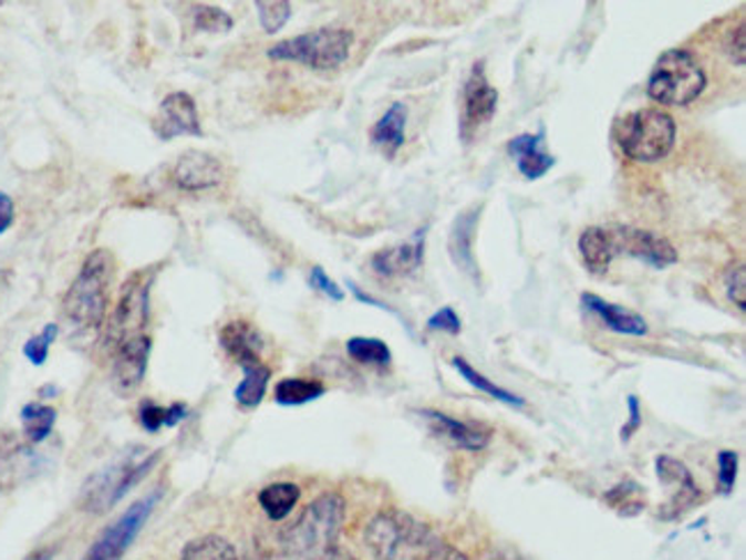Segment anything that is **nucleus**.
Instances as JSON below:
<instances>
[{"label": "nucleus", "instance_id": "nucleus-1", "mask_svg": "<svg viewBox=\"0 0 746 560\" xmlns=\"http://www.w3.org/2000/svg\"><path fill=\"white\" fill-rule=\"evenodd\" d=\"M365 545L377 560H466L429 526L400 510L372 517L365 528Z\"/></svg>", "mask_w": 746, "mask_h": 560}, {"label": "nucleus", "instance_id": "nucleus-2", "mask_svg": "<svg viewBox=\"0 0 746 560\" xmlns=\"http://www.w3.org/2000/svg\"><path fill=\"white\" fill-rule=\"evenodd\" d=\"M345 521V501L338 494H322L292 523L283 547L290 560H329L340 547L338 538Z\"/></svg>", "mask_w": 746, "mask_h": 560}, {"label": "nucleus", "instance_id": "nucleus-3", "mask_svg": "<svg viewBox=\"0 0 746 560\" xmlns=\"http://www.w3.org/2000/svg\"><path fill=\"white\" fill-rule=\"evenodd\" d=\"M113 273H115V260L106 248H97V251H92L85 258L79 276L74 278V283L70 286L65 294V301H62L65 315L76 326L81 329L102 326L106 308H108Z\"/></svg>", "mask_w": 746, "mask_h": 560}, {"label": "nucleus", "instance_id": "nucleus-4", "mask_svg": "<svg viewBox=\"0 0 746 560\" xmlns=\"http://www.w3.org/2000/svg\"><path fill=\"white\" fill-rule=\"evenodd\" d=\"M675 120L660 108H639L620 117L613 127V138L630 159L639 164H655L669 157L675 145Z\"/></svg>", "mask_w": 746, "mask_h": 560}, {"label": "nucleus", "instance_id": "nucleus-5", "mask_svg": "<svg viewBox=\"0 0 746 560\" xmlns=\"http://www.w3.org/2000/svg\"><path fill=\"white\" fill-rule=\"evenodd\" d=\"M707 85L698 58L685 49L662 53L647 79V95L664 106H690Z\"/></svg>", "mask_w": 746, "mask_h": 560}, {"label": "nucleus", "instance_id": "nucleus-6", "mask_svg": "<svg viewBox=\"0 0 746 560\" xmlns=\"http://www.w3.org/2000/svg\"><path fill=\"white\" fill-rule=\"evenodd\" d=\"M354 46L352 30L345 28H320L310 30V33L290 38L273 44L267 55L271 60H288L299 62V65L308 70H335L343 65L350 58V51Z\"/></svg>", "mask_w": 746, "mask_h": 560}, {"label": "nucleus", "instance_id": "nucleus-7", "mask_svg": "<svg viewBox=\"0 0 746 560\" xmlns=\"http://www.w3.org/2000/svg\"><path fill=\"white\" fill-rule=\"evenodd\" d=\"M159 496H162L159 491H152L145 499L124 510L108 528H104L95 545H92L83 556V560H122V556L127 553V549L143 531V526L147 523L154 506L159 504Z\"/></svg>", "mask_w": 746, "mask_h": 560}, {"label": "nucleus", "instance_id": "nucleus-8", "mask_svg": "<svg viewBox=\"0 0 746 560\" xmlns=\"http://www.w3.org/2000/svg\"><path fill=\"white\" fill-rule=\"evenodd\" d=\"M149 286H152V271H138L134 273L124 292L120 297V303L113 313L108 340L111 345L124 340L147 338V322H149Z\"/></svg>", "mask_w": 746, "mask_h": 560}, {"label": "nucleus", "instance_id": "nucleus-9", "mask_svg": "<svg viewBox=\"0 0 746 560\" xmlns=\"http://www.w3.org/2000/svg\"><path fill=\"white\" fill-rule=\"evenodd\" d=\"M157 459H159V455L154 453V455L145 457L143 462L122 464V466H115V469H108V471L100 474L95 480L87 485L83 508L90 510V512H104V510L113 508L124 494H127L134 485H138L152 471V466L157 464Z\"/></svg>", "mask_w": 746, "mask_h": 560}, {"label": "nucleus", "instance_id": "nucleus-10", "mask_svg": "<svg viewBox=\"0 0 746 560\" xmlns=\"http://www.w3.org/2000/svg\"><path fill=\"white\" fill-rule=\"evenodd\" d=\"M609 230L615 243V256H630L655 269H664L677 262V251L666 237H660L647 230H639V228H625V226L609 228Z\"/></svg>", "mask_w": 746, "mask_h": 560}, {"label": "nucleus", "instance_id": "nucleus-11", "mask_svg": "<svg viewBox=\"0 0 746 560\" xmlns=\"http://www.w3.org/2000/svg\"><path fill=\"white\" fill-rule=\"evenodd\" d=\"M499 106V92L489 85L485 74V62H476L469 79L464 83V113H462V136L469 141L480 127L494 117Z\"/></svg>", "mask_w": 746, "mask_h": 560}, {"label": "nucleus", "instance_id": "nucleus-12", "mask_svg": "<svg viewBox=\"0 0 746 560\" xmlns=\"http://www.w3.org/2000/svg\"><path fill=\"white\" fill-rule=\"evenodd\" d=\"M149 350H152L149 335L111 345V354H113L111 382H113V388H115L117 395L129 397L141 388V384L145 380V372H147Z\"/></svg>", "mask_w": 746, "mask_h": 560}, {"label": "nucleus", "instance_id": "nucleus-13", "mask_svg": "<svg viewBox=\"0 0 746 560\" xmlns=\"http://www.w3.org/2000/svg\"><path fill=\"white\" fill-rule=\"evenodd\" d=\"M154 132L162 141H173L177 136H203L198 106L189 92H170L159 104Z\"/></svg>", "mask_w": 746, "mask_h": 560}, {"label": "nucleus", "instance_id": "nucleus-14", "mask_svg": "<svg viewBox=\"0 0 746 560\" xmlns=\"http://www.w3.org/2000/svg\"><path fill=\"white\" fill-rule=\"evenodd\" d=\"M173 179L184 191H207L224 182V164L207 152H184L173 168Z\"/></svg>", "mask_w": 746, "mask_h": 560}, {"label": "nucleus", "instance_id": "nucleus-15", "mask_svg": "<svg viewBox=\"0 0 746 560\" xmlns=\"http://www.w3.org/2000/svg\"><path fill=\"white\" fill-rule=\"evenodd\" d=\"M421 416L429 421L434 432L442 434V437H446L453 446H457L462 450L478 453V450L487 448L489 442H491V429L483 423L457 421V418H453L444 412H434V409H423Z\"/></svg>", "mask_w": 746, "mask_h": 560}, {"label": "nucleus", "instance_id": "nucleus-16", "mask_svg": "<svg viewBox=\"0 0 746 560\" xmlns=\"http://www.w3.org/2000/svg\"><path fill=\"white\" fill-rule=\"evenodd\" d=\"M425 258V230H421L412 241L384 248V251L375 253L370 260V267L375 273L384 278L395 276H410L414 273Z\"/></svg>", "mask_w": 746, "mask_h": 560}, {"label": "nucleus", "instance_id": "nucleus-17", "mask_svg": "<svg viewBox=\"0 0 746 560\" xmlns=\"http://www.w3.org/2000/svg\"><path fill=\"white\" fill-rule=\"evenodd\" d=\"M657 476L662 483L666 485H675V494L673 499L669 501L671 512H666L664 517H675L682 515L687 508H692L698 499H701V489L694 480V476L690 474V469L682 462L673 459V457H660L657 459Z\"/></svg>", "mask_w": 746, "mask_h": 560}, {"label": "nucleus", "instance_id": "nucleus-18", "mask_svg": "<svg viewBox=\"0 0 746 560\" xmlns=\"http://www.w3.org/2000/svg\"><path fill=\"white\" fill-rule=\"evenodd\" d=\"M545 134H521L508 143V152L512 154V159L517 162L519 173L526 179H540L547 175L556 159L549 152H545Z\"/></svg>", "mask_w": 746, "mask_h": 560}, {"label": "nucleus", "instance_id": "nucleus-19", "mask_svg": "<svg viewBox=\"0 0 746 560\" xmlns=\"http://www.w3.org/2000/svg\"><path fill=\"white\" fill-rule=\"evenodd\" d=\"M221 345L230 359H235L241 367L258 365L262 352V338L258 329L246 320H232L221 331Z\"/></svg>", "mask_w": 746, "mask_h": 560}, {"label": "nucleus", "instance_id": "nucleus-20", "mask_svg": "<svg viewBox=\"0 0 746 560\" xmlns=\"http://www.w3.org/2000/svg\"><path fill=\"white\" fill-rule=\"evenodd\" d=\"M581 303L586 310H590V313L598 315L604 326H609L611 331L620 335H645L647 333L645 320L639 313H634V310L609 303L602 297L590 294V292L581 294Z\"/></svg>", "mask_w": 746, "mask_h": 560}, {"label": "nucleus", "instance_id": "nucleus-21", "mask_svg": "<svg viewBox=\"0 0 746 560\" xmlns=\"http://www.w3.org/2000/svg\"><path fill=\"white\" fill-rule=\"evenodd\" d=\"M579 253L590 273L602 276L615 260V243L609 228H586L579 237Z\"/></svg>", "mask_w": 746, "mask_h": 560}, {"label": "nucleus", "instance_id": "nucleus-22", "mask_svg": "<svg viewBox=\"0 0 746 560\" xmlns=\"http://www.w3.org/2000/svg\"><path fill=\"white\" fill-rule=\"evenodd\" d=\"M478 219H480V207L459 214L453 230H450V239H448V251H450L453 262L457 267L466 269V271H476V260H474V248L472 246H474Z\"/></svg>", "mask_w": 746, "mask_h": 560}, {"label": "nucleus", "instance_id": "nucleus-23", "mask_svg": "<svg viewBox=\"0 0 746 560\" xmlns=\"http://www.w3.org/2000/svg\"><path fill=\"white\" fill-rule=\"evenodd\" d=\"M404 129H407V106L395 102L372 127L370 138L386 154H395L404 145Z\"/></svg>", "mask_w": 746, "mask_h": 560}, {"label": "nucleus", "instance_id": "nucleus-24", "mask_svg": "<svg viewBox=\"0 0 746 560\" xmlns=\"http://www.w3.org/2000/svg\"><path fill=\"white\" fill-rule=\"evenodd\" d=\"M301 499V489L294 483H273L258 494V504L271 521H283Z\"/></svg>", "mask_w": 746, "mask_h": 560}, {"label": "nucleus", "instance_id": "nucleus-25", "mask_svg": "<svg viewBox=\"0 0 746 560\" xmlns=\"http://www.w3.org/2000/svg\"><path fill=\"white\" fill-rule=\"evenodd\" d=\"M269 377H271V370L267 365H262V363L244 367V380L235 388V400L239 402V407H244V409L258 407V404L267 395Z\"/></svg>", "mask_w": 746, "mask_h": 560}, {"label": "nucleus", "instance_id": "nucleus-26", "mask_svg": "<svg viewBox=\"0 0 746 560\" xmlns=\"http://www.w3.org/2000/svg\"><path fill=\"white\" fill-rule=\"evenodd\" d=\"M453 367L459 372V377L462 380H466V382H469L474 388H478L480 393H485V395H489V397H494V400H499V402H504V404H510V407H524V400L519 397V395H515V393H510V391H506V388H501V386H496L494 382H489L485 375H483V372H478L469 361H466V359H462V356H453Z\"/></svg>", "mask_w": 746, "mask_h": 560}, {"label": "nucleus", "instance_id": "nucleus-27", "mask_svg": "<svg viewBox=\"0 0 746 560\" xmlns=\"http://www.w3.org/2000/svg\"><path fill=\"white\" fill-rule=\"evenodd\" d=\"M324 384L318 380H301V377H290L276 384V402L283 404V407H299V404L313 402L324 395Z\"/></svg>", "mask_w": 746, "mask_h": 560}, {"label": "nucleus", "instance_id": "nucleus-28", "mask_svg": "<svg viewBox=\"0 0 746 560\" xmlns=\"http://www.w3.org/2000/svg\"><path fill=\"white\" fill-rule=\"evenodd\" d=\"M179 560H239V556L226 538L203 536L184 547Z\"/></svg>", "mask_w": 746, "mask_h": 560}, {"label": "nucleus", "instance_id": "nucleus-29", "mask_svg": "<svg viewBox=\"0 0 746 560\" xmlns=\"http://www.w3.org/2000/svg\"><path fill=\"white\" fill-rule=\"evenodd\" d=\"M21 421H23L25 437L33 444H40L49 437L55 425V409L40 402H30L21 409Z\"/></svg>", "mask_w": 746, "mask_h": 560}, {"label": "nucleus", "instance_id": "nucleus-30", "mask_svg": "<svg viewBox=\"0 0 746 560\" xmlns=\"http://www.w3.org/2000/svg\"><path fill=\"white\" fill-rule=\"evenodd\" d=\"M186 414H189V409H186L184 404L159 407V404L154 402H145L138 412V421L147 432H159L162 427H175L182 418H186Z\"/></svg>", "mask_w": 746, "mask_h": 560}, {"label": "nucleus", "instance_id": "nucleus-31", "mask_svg": "<svg viewBox=\"0 0 746 560\" xmlns=\"http://www.w3.org/2000/svg\"><path fill=\"white\" fill-rule=\"evenodd\" d=\"M607 504L618 512V515H625V517H634L641 510H645V494L641 491V487L636 483H620L615 485L607 496Z\"/></svg>", "mask_w": 746, "mask_h": 560}, {"label": "nucleus", "instance_id": "nucleus-32", "mask_svg": "<svg viewBox=\"0 0 746 560\" xmlns=\"http://www.w3.org/2000/svg\"><path fill=\"white\" fill-rule=\"evenodd\" d=\"M348 354L359 363L370 365H388L391 363V350L384 340L380 338H350L348 340Z\"/></svg>", "mask_w": 746, "mask_h": 560}, {"label": "nucleus", "instance_id": "nucleus-33", "mask_svg": "<svg viewBox=\"0 0 746 560\" xmlns=\"http://www.w3.org/2000/svg\"><path fill=\"white\" fill-rule=\"evenodd\" d=\"M256 10H258L260 25L265 28V33H278V30H281L292 17V6L286 3V0H271V3L260 0V3H256Z\"/></svg>", "mask_w": 746, "mask_h": 560}, {"label": "nucleus", "instance_id": "nucleus-34", "mask_svg": "<svg viewBox=\"0 0 746 560\" xmlns=\"http://www.w3.org/2000/svg\"><path fill=\"white\" fill-rule=\"evenodd\" d=\"M194 23L198 30H205V33H228L232 28V17L224 12L221 8H211V6H194Z\"/></svg>", "mask_w": 746, "mask_h": 560}, {"label": "nucleus", "instance_id": "nucleus-35", "mask_svg": "<svg viewBox=\"0 0 746 560\" xmlns=\"http://www.w3.org/2000/svg\"><path fill=\"white\" fill-rule=\"evenodd\" d=\"M55 335H58V324H46V326L42 329V333L33 335V338H30V340L25 342V345H23L25 359H28L30 363H33V365H42V363L46 361V356H49V350H51V345H53Z\"/></svg>", "mask_w": 746, "mask_h": 560}, {"label": "nucleus", "instance_id": "nucleus-36", "mask_svg": "<svg viewBox=\"0 0 746 560\" xmlns=\"http://www.w3.org/2000/svg\"><path fill=\"white\" fill-rule=\"evenodd\" d=\"M717 462H719V491L731 494L733 485H735V478H737L739 457L733 450H722L717 455Z\"/></svg>", "mask_w": 746, "mask_h": 560}, {"label": "nucleus", "instance_id": "nucleus-37", "mask_svg": "<svg viewBox=\"0 0 746 560\" xmlns=\"http://www.w3.org/2000/svg\"><path fill=\"white\" fill-rule=\"evenodd\" d=\"M744 265H733L726 273V294L744 313Z\"/></svg>", "mask_w": 746, "mask_h": 560}, {"label": "nucleus", "instance_id": "nucleus-38", "mask_svg": "<svg viewBox=\"0 0 746 560\" xmlns=\"http://www.w3.org/2000/svg\"><path fill=\"white\" fill-rule=\"evenodd\" d=\"M310 286H313L315 290H320L322 294H327L333 301L345 299V292L340 290V286H335V280H331L322 267H313V271H310Z\"/></svg>", "mask_w": 746, "mask_h": 560}, {"label": "nucleus", "instance_id": "nucleus-39", "mask_svg": "<svg viewBox=\"0 0 746 560\" xmlns=\"http://www.w3.org/2000/svg\"><path fill=\"white\" fill-rule=\"evenodd\" d=\"M427 326L432 331H446L450 335H457L462 331V322L457 318V313L453 308H442L439 313H434L429 320H427Z\"/></svg>", "mask_w": 746, "mask_h": 560}, {"label": "nucleus", "instance_id": "nucleus-40", "mask_svg": "<svg viewBox=\"0 0 746 560\" xmlns=\"http://www.w3.org/2000/svg\"><path fill=\"white\" fill-rule=\"evenodd\" d=\"M728 53L733 58L735 65H744V23L737 25V30L731 33V42H728Z\"/></svg>", "mask_w": 746, "mask_h": 560}, {"label": "nucleus", "instance_id": "nucleus-41", "mask_svg": "<svg viewBox=\"0 0 746 560\" xmlns=\"http://www.w3.org/2000/svg\"><path fill=\"white\" fill-rule=\"evenodd\" d=\"M628 407H630V423L623 427V439L625 442L641 427V402H639L636 395H630Z\"/></svg>", "mask_w": 746, "mask_h": 560}, {"label": "nucleus", "instance_id": "nucleus-42", "mask_svg": "<svg viewBox=\"0 0 746 560\" xmlns=\"http://www.w3.org/2000/svg\"><path fill=\"white\" fill-rule=\"evenodd\" d=\"M12 224H14V203L8 194L0 191V235L10 230Z\"/></svg>", "mask_w": 746, "mask_h": 560}, {"label": "nucleus", "instance_id": "nucleus-43", "mask_svg": "<svg viewBox=\"0 0 746 560\" xmlns=\"http://www.w3.org/2000/svg\"><path fill=\"white\" fill-rule=\"evenodd\" d=\"M55 551H58L55 547H42V549L33 551V553H28L23 560H53Z\"/></svg>", "mask_w": 746, "mask_h": 560}, {"label": "nucleus", "instance_id": "nucleus-44", "mask_svg": "<svg viewBox=\"0 0 746 560\" xmlns=\"http://www.w3.org/2000/svg\"><path fill=\"white\" fill-rule=\"evenodd\" d=\"M329 560H354V558H352V556H348L343 549H338V551H335V553H333Z\"/></svg>", "mask_w": 746, "mask_h": 560}, {"label": "nucleus", "instance_id": "nucleus-45", "mask_svg": "<svg viewBox=\"0 0 746 560\" xmlns=\"http://www.w3.org/2000/svg\"><path fill=\"white\" fill-rule=\"evenodd\" d=\"M491 560H510V558H491Z\"/></svg>", "mask_w": 746, "mask_h": 560}]
</instances>
